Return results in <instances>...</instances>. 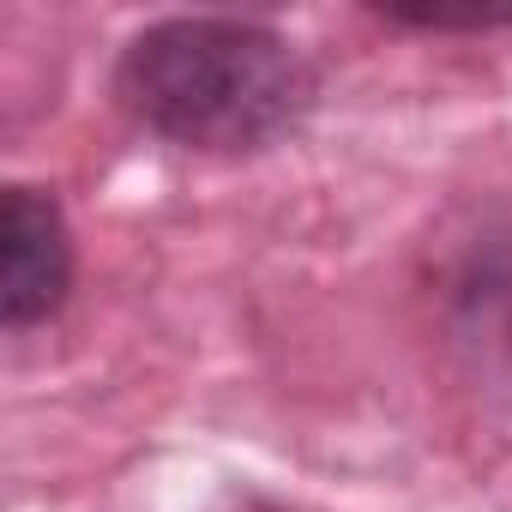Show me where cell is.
<instances>
[{"label":"cell","instance_id":"cell-1","mask_svg":"<svg viewBox=\"0 0 512 512\" xmlns=\"http://www.w3.org/2000/svg\"><path fill=\"white\" fill-rule=\"evenodd\" d=\"M115 103L163 145L241 157L290 139L314 115L320 73L266 19L181 13L121 49Z\"/></svg>","mask_w":512,"mask_h":512},{"label":"cell","instance_id":"cell-2","mask_svg":"<svg viewBox=\"0 0 512 512\" xmlns=\"http://www.w3.org/2000/svg\"><path fill=\"white\" fill-rule=\"evenodd\" d=\"M73 290V229L55 193L13 181L0 193V320L31 332L67 308Z\"/></svg>","mask_w":512,"mask_h":512},{"label":"cell","instance_id":"cell-3","mask_svg":"<svg viewBox=\"0 0 512 512\" xmlns=\"http://www.w3.org/2000/svg\"><path fill=\"white\" fill-rule=\"evenodd\" d=\"M374 13L398 31H470V37L512 31V7H464V13H452V7H374Z\"/></svg>","mask_w":512,"mask_h":512},{"label":"cell","instance_id":"cell-4","mask_svg":"<svg viewBox=\"0 0 512 512\" xmlns=\"http://www.w3.org/2000/svg\"><path fill=\"white\" fill-rule=\"evenodd\" d=\"M494 302H500V332H506V350H512V260H506V272L494 278Z\"/></svg>","mask_w":512,"mask_h":512}]
</instances>
